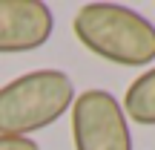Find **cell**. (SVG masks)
Returning a JSON list of instances; mask_svg holds the SVG:
<instances>
[{
	"label": "cell",
	"instance_id": "cell-4",
	"mask_svg": "<svg viewBox=\"0 0 155 150\" xmlns=\"http://www.w3.org/2000/svg\"><path fill=\"white\" fill-rule=\"evenodd\" d=\"M55 32V15L40 0H0V55L35 52Z\"/></svg>",
	"mask_w": 155,
	"mask_h": 150
},
{
	"label": "cell",
	"instance_id": "cell-2",
	"mask_svg": "<svg viewBox=\"0 0 155 150\" xmlns=\"http://www.w3.org/2000/svg\"><path fill=\"white\" fill-rule=\"evenodd\" d=\"M75 84L61 69H35L0 87V136L46 130L72 110Z\"/></svg>",
	"mask_w": 155,
	"mask_h": 150
},
{
	"label": "cell",
	"instance_id": "cell-3",
	"mask_svg": "<svg viewBox=\"0 0 155 150\" xmlns=\"http://www.w3.org/2000/svg\"><path fill=\"white\" fill-rule=\"evenodd\" d=\"M75 150H132V130L124 107L106 89H86L72 101Z\"/></svg>",
	"mask_w": 155,
	"mask_h": 150
},
{
	"label": "cell",
	"instance_id": "cell-5",
	"mask_svg": "<svg viewBox=\"0 0 155 150\" xmlns=\"http://www.w3.org/2000/svg\"><path fill=\"white\" fill-rule=\"evenodd\" d=\"M124 113L141 127H155V67L129 84L124 95Z\"/></svg>",
	"mask_w": 155,
	"mask_h": 150
},
{
	"label": "cell",
	"instance_id": "cell-1",
	"mask_svg": "<svg viewBox=\"0 0 155 150\" xmlns=\"http://www.w3.org/2000/svg\"><path fill=\"white\" fill-rule=\"evenodd\" d=\"M75 38L92 55L121 67L155 61V23L121 3H86L72 20Z\"/></svg>",
	"mask_w": 155,
	"mask_h": 150
},
{
	"label": "cell",
	"instance_id": "cell-6",
	"mask_svg": "<svg viewBox=\"0 0 155 150\" xmlns=\"http://www.w3.org/2000/svg\"><path fill=\"white\" fill-rule=\"evenodd\" d=\"M0 150H40L35 139H20V136H0Z\"/></svg>",
	"mask_w": 155,
	"mask_h": 150
}]
</instances>
